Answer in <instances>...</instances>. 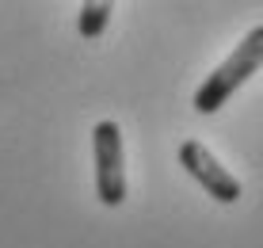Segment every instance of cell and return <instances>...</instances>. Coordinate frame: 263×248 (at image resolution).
I'll return each mask as SVG.
<instances>
[{"mask_svg": "<svg viewBox=\"0 0 263 248\" xmlns=\"http://www.w3.org/2000/svg\"><path fill=\"white\" fill-rule=\"evenodd\" d=\"M259 69H263V27H252V31L237 42V50H233L229 58H225L221 65L202 80V84H198V92H195V111L198 115L221 111V107L237 96V88L248 84L252 73H259Z\"/></svg>", "mask_w": 263, "mask_h": 248, "instance_id": "6da1fadb", "label": "cell"}, {"mask_svg": "<svg viewBox=\"0 0 263 248\" xmlns=\"http://www.w3.org/2000/svg\"><path fill=\"white\" fill-rule=\"evenodd\" d=\"M92 153H96V195L103 206L126 203V149L119 122L103 118L92 130Z\"/></svg>", "mask_w": 263, "mask_h": 248, "instance_id": "7a4b0ae2", "label": "cell"}, {"mask_svg": "<svg viewBox=\"0 0 263 248\" xmlns=\"http://www.w3.org/2000/svg\"><path fill=\"white\" fill-rule=\"evenodd\" d=\"M179 164L191 172V176L198 180V187H206V195L217 199V203L233 206L240 199V180L233 176V172L225 168V164L217 161L202 141H195V137H191V141L179 145Z\"/></svg>", "mask_w": 263, "mask_h": 248, "instance_id": "3957f363", "label": "cell"}, {"mask_svg": "<svg viewBox=\"0 0 263 248\" xmlns=\"http://www.w3.org/2000/svg\"><path fill=\"white\" fill-rule=\"evenodd\" d=\"M111 12H115V8L103 4V0L84 4V8H80V15H77V31L84 34V39H99V34L107 31V23H111Z\"/></svg>", "mask_w": 263, "mask_h": 248, "instance_id": "277c9868", "label": "cell"}]
</instances>
